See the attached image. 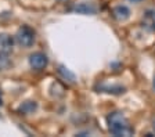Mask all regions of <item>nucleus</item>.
I'll return each mask as SVG.
<instances>
[{
    "label": "nucleus",
    "instance_id": "9d476101",
    "mask_svg": "<svg viewBox=\"0 0 155 137\" xmlns=\"http://www.w3.org/2000/svg\"><path fill=\"white\" fill-rule=\"evenodd\" d=\"M58 73L61 75L62 79H65L67 82H69V83H75L76 82V76H75V73H72L69 69H67L64 65H60L58 67Z\"/></svg>",
    "mask_w": 155,
    "mask_h": 137
},
{
    "label": "nucleus",
    "instance_id": "4468645a",
    "mask_svg": "<svg viewBox=\"0 0 155 137\" xmlns=\"http://www.w3.org/2000/svg\"><path fill=\"white\" fill-rule=\"evenodd\" d=\"M152 127H154V130H155V122H154V123H152Z\"/></svg>",
    "mask_w": 155,
    "mask_h": 137
},
{
    "label": "nucleus",
    "instance_id": "39448f33",
    "mask_svg": "<svg viewBox=\"0 0 155 137\" xmlns=\"http://www.w3.org/2000/svg\"><path fill=\"white\" fill-rule=\"evenodd\" d=\"M112 17L115 18L116 21H126V20H127V18L130 17V10H129V7L123 6V4L114 7V10H112Z\"/></svg>",
    "mask_w": 155,
    "mask_h": 137
},
{
    "label": "nucleus",
    "instance_id": "423d86ee",
    "mask_svg": "<svg viewBox=\"0 0 155 137\" xmlns=\"http://www.w3.org/2000/svg\"><path fill=\"white\" fill-rule=\"evenodd\" d=\"M14 47V39L8 33H0V50L10 53Z\"/></svg>",
    "mask_w": 155,
    "mask_h": 137
},
{
    "label": "nucleus",
    "instance_id": "f03ea898",
    "mask_svg": "<svg viewBox=\"0 0 155 137\" xmlns=\"http://www.w3.org/2000/svg\"><path fill=\"white\" fill-rule=\"evenodd\" d=\"M17 42L25 49L31 47L35 43V31L28 25L21 26L17 32Z\"/></svg>",
    "mask_w": 155,
    "mask_h": 137
},
{
    "label": "nucleus",
    "instance_id": "f8f14e48",
    "mask_svg": "<svg viewBox=\"0 0 155 137\" xmlns=\"http://www.w3.org/2000/svg\"><path fill=\"white\" fill-rule=\"evenodd\" d=\"M3 104V98H2V94H0V105Z\"/></svg>",
    "mask_w": 155,
    "mask_h": 137
},
{
    "label": "nucleus",
    "instance_id": "20e7f679",
    "mask_svg": "<svg viewBox=\"0 0 155 137\" xmlns=\"http://www.w3.org/2000/svg\"><path fill=\"white\" fill-rule=\"evenodd\" d=\"M141 26L148 32H155V10L148 8L141 17Z\"/></svg>",
    "mask_w": 155,
    "mask_h": 137
},
{
    "label": "nucleus",
    "instance_id": "ddd939ff",
    "mask_svg": "<svg viewBox=\"0 0 155 137\" xmlns=\"http://www.w3.org/2000/svg\"><path fill=\"white\" fill-rule=\"evenodd\" d=\"M130 2H134V3H137V2H141V0H130Z\"/></svg>",
    "mask_w": 155,
    "mask_h": 137
},
{
    "label": "nucleus",
    "instance_id": "2eb2a0df",
    "mask_svg": "<svg viewBox=\"0 0 155 137\" xmlns=\"http://www.w3.org/2000/svg\"><path fill=\"white\" fill-rule=\"evenodd\" d=\"M154 89H155V78H154Z\"/></svg>",
    "mask_w": 155,
    "mask_h": 137
},
{
    "label": "nucleus",
    "instance_id": "9b49d317",
    "mask_svg": "<svg viewBox=\"0 0 155 137\" xmlns=\"http://www.w3.org/2000/svg\"><path fill=\"white\" fill-rule=\"evenodd\" d=\"M11 58H10V53L2 51L0 50V71H6L11 67Z\"/></svg>",
    "mask_w": 155,
    "mask_h": 137
},
{
    "label": "nucleus",
    "instance_id": "6e6552de",
    "mask_svg": "<svg viewBox=\"0 0 155 137\" xmlns=\"http://www.w3.org/2000/svg\"><path fill=\"white\" fill-rule=\"evenodd\" d=\"M38 109V103L36 101H25L18 107V112L22 115H29Z\"/></svg>",
    "mask_w": 155,
    "mask_h": 137
},
{
    "label": "nucleus",
    "instance_id": "7ed1b4c3",
    "mask_svg": "<svg viewBox=\"0 0 155 137\" xmlns=\"http://www.w3.org/2000/svg\"><path fill=\"white\" fill-rule=\"evenodd\" d=\"M47 64H48V58L45 53L36 51L29 56V65H31L32 69H35V71H42V69H45L46 67H47Z\"/></svg>",
    "mask_w": 155,
    "mask_h": 137
},
{
    "label": "nucleus",
    "instance_id": "dca6fc26",
    "mask_svg": "<svg viewBox=\"0 0 155 137\" xmlns=\"http://www.w3.org/2000/svg\"><path fill=\"white\" fill-rule=\"evenodd\" d=\"M58 2H62V0H58Z\"/></svg>",
    "mask_w": 155,
    "mask_h": 137
},
{
    "label": "nucleus",
    "instance_id": "0eeeda50",
    "mask_svg": "<svg viewBox=\"0 0 155 137\" xmlns=\"http://www.w3.org/2000/svg\"><path fill=\"white\" fill-rule=\"evenodd\" d=\"M98 90L101 93H108V94H122L125 93L126 89L120 85H114V86H108V85H100Z\"/></svg>",
    "mask_w": 155,
    "mask_h": 137
},
{
    "label": "nucleus",
    "instance_id": "f257e3e1",
    "mask_svg": "<svg viewBox=\"0 0 155 137\" xmlns=\"http://www.w3.org/2000/svg\"><path fill=\"white\" fill-rule=\"evenodd\" d=\"M107 125L111 134L116 137H127L134 133L133 127L130 126L129 121L122 112H112L107 116Z\"/></svg>",
    "mask_w": 155,
    "mask_h": 137
},
{
    "label": "nucleus",
    "instance_id": "1a4fd4ad",
    "mask_svg": "<svg viewBox=\"0 0 155 137\" xmlns=\"http://www.w3.org/2000/svg\"><path fill=\"white\" fill-rule=\"evenodd\" d=\"M72 10L78 14H96V7L91 6V4H87V3L76 4Z\"/></svg>",
    "mask_w": 155,
    "mask_h": 137
}]
</instances>
